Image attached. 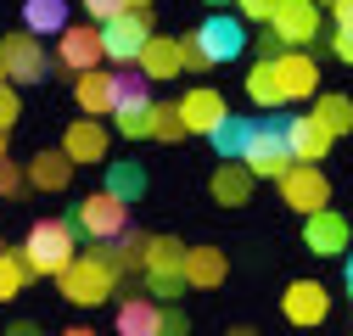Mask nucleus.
Listing matches in <instances>:
<instances>
[{
	"label": "nucleus",
	"instance_id": "f257e3e1",
	"mask_svg": "<svg viewBox=\"0 0 353 336\" xmlns=\"http://www.w3.org/2000/svg\"><path fill=\"white\" fill-rule=\"evenodd\" d=\"M79 258V230L68 224V219H39V224H28V235H23V264H28V275H62L68 264Z\"/></svg>",
	"mask_w": 353,
	"mask_h": 336
},
{
	"label": "nucleus",
	"instance_id": "f03ea898",
	"mask_svg": "<svg viewBox=\"0 0 353 336\" xmlns=\"http://www.w3.org/2000/svg\"><path fill=\"white\" fill-rule=\"evenodd\" d=\"M57 286H62V297H68L73 308H101L112 291H118V275L96 258V252H79V258L57 275Z\"/></svg>",
	"mask_w": 353,
	"mask_h": 336
},
{
	"label": "nucleus",
	"instance_id": "7ed1b4c3",
	"mask_svg": "<svg viewBox=\"0 0 353 336\" xmlns=\"http://www.w3.org/2000/svg\"><path fill=\"white\" fill-rule=\"evenodd\" d=\"M247 174L252 180H281L286 168H292V146H286V112H270L252 129V146H247Z\"/></svg>",
	"mask_w": 353,
	"mask_h": 336
},
{
	"label": "nucleus",
	"instance_id": "20e7f679",
	"mask_svg": "<svg viewBox=\"0 0 353 336\" xmlns=\"http://www.w3.org/2000/svg\"><path fill=\"white\" fill-rule=\"evenodd\" d=\"M68 224L84 235V241H118L123 230H129V207L118 202V196H107V191H96V196H84V202H73V213H68Z\"/></svg>",
	"mask_w": 353,
	"mask_h": 336
},
{
	"label": "nucleus",
	"instance_id": "39448f33",
	"mask_svg": "<svg viewBox=\"0 0 353 336\" xmlns=\"http://www.w3.org/2000/svg\"><path fill=\"white\" fill-rule=\"evenodd\" d=\"M152 23H157L152 12H123V17L101 23V51H107V62H118V67L141 62V51L152 45V34H157Z\"/></svg>",
	"mask_w": 353,
	"mask_h": 336
},
{
	"label": "nucleus",
	"instance_id": "423d86ee",
	"mask_svg": "<svg viewBox=\"0 0 353 336\" xmlns=\"http://www.w3.org/2000/svg\"><path fill=\"white\" fill-rule=\"evenodd\" d=\"M107 62V51H101V28H90V23H68L62 34H57V73H96Z\"/></svg>",
	"mask_w": 353,
	"mask_h": 336
},
{
	"label": "nucleus",
	"instance_id": "0eeeda50",
	"mask_svg": "<svg viewBox=\"0 0 353 336\" xmlns=\"http://www.w3.org/2000/svg\"><path fill=\"white\" fill-rule=\"evenodd\" d=\"M0 62H6V84H39L51 67H46V45L28 34V28H12L0 34Z\"/></svg>",
	"mask_w": 353,
	"mask_h": 336
},
{
	"label": "nucleus",
	"instance_id": "6e6552de",
	"mask_svg": "<svg viewBox=\"0 0 353 336\" xmlns=\"http://www.w3.org/2000/svg\"><path fill=\"white\" fill-rule=\"evenodd\" d=\"M281 196H286V207L292 213H320V207H331V180L320 174L314 162H292L286 174H281Z\"/></svg>",
	"mask_w": 353,
	"mask_h": 336
},
{
	"label": "nucleus",
	"instance_id": "1a4fd4ad",
	"mask_svg": "<svg viewBox=\"0 0 353 336\" xmlns=\"http://www.w3.org/2000/svg\"><path fill=\"white\" fill-rule=\"evenodd\" d=\"M196 34V45H202V56L219 67V62H236L241 51H247V28L236 23V17H225V12H213L208 23H196L191 28Z\"/></svg>",
	"mask_w": 353,
	"mask_h": 336
},
{
	"label": "nucleus",
	"instance_id": "9d476101",
	"mask_svg": "<svg viewBox=\"0 0 353 336\" xmlns=\"http://www.w3.org/2000/svg\"><path fill=\"white\" fill-rule=\"evenodd\" d=\"M281 314H286L292 325H303V330H314V325H325V314H331V291H325L320 280H292V286L281 291Z\"/></svg>",
	"mask_w": 353,
	"mask_h": 336
},
{
	"label": "nucleus",
	"instance_id": "9b49d317",
	"mask_svg": "<svg viewBox=\"0 0 353 336\" xmlns=\"http://www.w3.org/2000/svg\"><path fill=\"white\" fill-rule=\"evenodd\" d=\"M270 28L281 34L286 51H303V45H314V34H320V6L314 0H281V12L270 17Z\"/></svg>",
	"mask_w": 353,
	"mask_h": 336
},
{
	"label": "nucleus",
	"instance_id": "f8f14e48",
	"mask_svg": "<svg viewBox=\"0 0 353 336\" xmlns=\"http://www.w3.org/2000/svg\"><path fill=\"white\" fill-rule=\"evenodd\" d=\"M303 246L314 252V258H342V252H347V219L331 213V207L308 213L303 219Z\"/></svg>",
	"mask_w": 353,
	"mask_h": 336
},
{
	"label": "nucleus",
	"instance_id": "ddd939ff",
	"mask_svg": "<svg viewBox=\"0 0 353 336\" xmlns=\"http://www.w3.org/2000/svg\"><path fill=\"white\" fill-rule=\"evenodd\" d=\"M180 118H185V135H213L219 123L230 118V107H225V96H219V90L196 84V90L180 96Z\"/></svg>",
	"mask_w": 353,
	"mask_h": 336
},
{
	"label": "nucleus",
	"instance_id": "4468645a",
	"mask_svg": "<svg viewBox=\"0 0 353 336\" xmlns=\"http://www.w3.org/2000/svg\"><path fill=\"white\" fill-rule=\"evenodd\" d=\"M275 78H281L286 101H314V90H320V67H314V56H303V51L275 56Z\"/></svg>",
	"mask_w": 353,
	"mask_h": 336
},
{
	"label": "nucleus",
	"instance_id": "2eb2a0df",
	"mask_svg": "<svg viewBox=\"0 0 353 336\" xmlns=\"http://www.w3.org/2000/svg\"><path fill=\"white\" fill-rule=\"evenodd\" d=\"M286 146H292V162H314L320 168V157H331V135L314 123V112H292L286 118Z\"/></svg>",
	"mask_w": 353,
	"mask_h": 336
},
{
	"label": "nucleus",
	"instance_id": "dca6fc26",
	"mask_svg": "<svg viewBox=\"0 0 353 336\" xmlns=\"http://www.w3.org/2000/svg\"><path fill=\"white\" fill-rule=\"evenodd\" d=\"M73 101H79V112H90V118H107V112H118V90H112V67H96V73H79V78H73Z\"/></svg>",
	"mask_w": 353,
	"mask_h": 336
},
{
	"label": "nucleus",
	"instance_id": "f3484780",
	"mask_svg": "<svg viewBox=\"0 0 353 336\" xmlns=\"http://www.w3.org/2000/svg\"><path fill=\"white\" fill-rule=\"evenodd\" d=\"M107 129H101V118H79V123H68V135H62V151L73 157V168L79 162H107Z\"/></svg>",
	"mask_w": 353,
	"mask_h": 336
},
{
	"label": "nucleus",
	"instance_id": "a211bd4d",
	"mask_svg": "<svg viewBox=\"0 0 353 336\" xmlns=\"http://www.w3.org/2000/svg\"><path fill=\"white\" fill-rule=\"evenodd\" d=\"M28 185L34 191H68L73 185V157L57 146V151H46L39 146L34 157H28Z\"/></svg>",
	"mask_w": 353,
	"mask_h": 336
},
{
	"label": "nucleus",
	"instance_id": "6ab92c4d",
	"mask_svg": "<svg viewBox=\"0 0 353 336\" xmlns=\"http://www.w3.org/2000/svg\"><path fill=\"white\" fill-rule=\"evenodd\" d=\"M225 275H230V258L219 246H185V286L213 291V286H225Z\"/></svg>",
	"mask_w": 353,
	"mask_h": 336
},
{
	"label": "nucleus",
	"instance_id": "aec40b11",
	"mask_svg": "<svg viewBox=\"0 0 353 336\" xmlns=\"http://www.w3.org/2000/svg\"><path fill=\"white\" fill-rule=\"evenodd\" d=\"M118 336H163V303L123 297L118 303Z\"/></svg>",
	"mask_w": 353,
	"mask_h": 336
},
{
	"label": "nucleus",
	"instance_id": "412c9836",
	"mask_svg": "<svg viewBox=\"0 0 353 336\" xmlns=\"http://www.w3.org/2000/svg\"><path fill=\"white\" fill-rule=\"evenodd\" d=\"M146 78H180L185 73V62H180V39L174 34H152V45L141 51V62H135Z\"/></svg>",
	"mask_w": 353,
	"mask_h": 336
},
{
	"label": "nucleus",
	"instance_id": "4be33fe9",
	"mask_svg": "<svg viewBox=\"0 0 353 336\" xmlns=\"http://www.w3.org/2000/svg\"><path fill=\"white\" fill-rule=\"evenodd\" d=\"M252 129H258V118H236V112H230V118L219 123L208 140H213V151L225 157V162H241V157H247V146H252Z\"/></svg>",
	"mask_w": 353,
	"mask_h": 336
},
{
	"label": "nucleus",
	"instance_id": "5701e85b",
	"mask_svg": "<svg viewBox=\"0 0 353 336\" xmlns=\"http://www.w3.org/2000/svg\"><path fill=\"white\" fill-rule=\"evenodd\" d=\"M213 202H225V207H241L252 196V174H247V162H219L213 168V180H208Z\"/></svg>",
	"mask_w": 353,
	"mask_h": 336
},
{
	"label": "nucleus",
	"instance_id": "b1692460",
	"mask_svg": "<svg viewBox=\"0 0 353 336\" xmlns=\"http://www.w3.org/2000/svg\"><path fill=\"white\" fill-rule=\"evenodd\" d=\"M23 28H28L34 39L62 34V28H68V0H23Z\"/></svg>",
	"mask_w": 353,
	"mask_h": 336
},
{
	"label": "nucleus",
	"instance_id": "393cba45",
	"mask_svg": "<svg viewBox=\"0 0 353 336\" xmlns=\"http://www.w3.org/2000/svg\"><path fill=\"white\" fill-rule=\"evenodd\" d=\"M141 275H185V246H180V235H152Z\"/></svg>",
	"mask_w": 353,
	"mask_h": 336
},
{
	"label": "nucleus",
	"instance_id": "a878e982",
	"mask_svg": "<svg viewBox=\"0 0 353 336\" xmlns=\"http://www.w3.org/2000/svg\"><path fill=\"white\" fill-rule=\"evenodd\" d=\"M101 191L118 196L123 207L141 202V196H146V168H141V162H107V185H101Z\"/></svg>",
	"mask_w": 353,
	"mask_h": 336
},
{
	"label": "nucleus",
	"instance_id": "bb28decb",
	"mask_svg": "<svg viewBox=\"0 0 353 336\" xmlns=\"http://www.w3.org/2000/svg\"><path fill=\"white\" fill-rule=\"evenodd\" d=\"M314 123H320L331 140H336V135H347V129H353V101H347V96H336V90H331V96H314Z\"/></svg>",
	"mask_w": 353,
	"mask_h": 336
},
{
	"label": "nucleus",
	"instance_id": "cd10ccee",
	"mask_svg": "<svg viewBox=\"0 0 353 336\" xmlns=\"http://www.w3.org/2000/svg\"><path fill=\"white\" fill-rule=\"evenodd\" d=\"M247 96H252V107H286L281 78H275V62H258V67L247 73Z\"/></svg>",
	"mask_w": 353,
	"mask_h": 336
},
{
	"label": "nucleus",
	"instance_id": "c85d7f7f",
	"mask_svg": "<svg viewBox=\"0 0 353 336\" xmlns=\"http://www.w3.org/2000/svg\"><path fill=\"white\" fill-rule=\"evenodd\" d=\"M112 123H118V135H129V140H152V101H129V107H118Z\"/></svg>",
	"mask_w": 353,
	"mask_h": 336
},
{
	"label": "nucleus",
	"instance_id": "c756f323",
	"mask_svg": "<svg viewBox=\"0 0 353 336\" xmlns=\"http://www.w3.org/2000/svg\"><path fill=\"white\" fill-rule=\"evenodd\" d=\"M146 84H152V78H146L135 62H129V67H112V90H118V107H129V101H152V96H146Z\"/></svg>",
	"mask_w": 353,
	"mask_h": 336
},
{
	"label": "nucleus",
	"instance_id": "7c9ffc66",
	"mask_svg": "<svg viewBox=\"0 0 353 336\" xmlns=\"http://www.w3.org/2000/svg\"><path fill=\"white\" fill-rule=\"evenodd\" d=\"M180 135H185L180 101H152V140H180Z\"/></svg>",
	"mask_w": 353,
	"mask_h": 336
},
{
	"label": "nucleus",
	"instance_id": "2f4dec72",
	"mask_svg": "<svg viewBox=\"0 0 353 336\" xmlns=\"http://www.w3.org/2000/svg\"><path fill=\"white\" fill-rule=\"evenodd\" d=\"M23 286H28V264H23V252H0V303H12Z\"/></svg>",
	"mask_w": 353,
	"mask_h": 336
},
{
	"label": "nucleus",
	"instance_id": "473e14b6",
	"mask_svg": "<svg viewBox=\"0 0 353 336\" xmlns=\"http://www.w3.org/2000/svg\"><path fill=\"white\" fill-rule=\"evenodd\" d=\"M146 291H152V303H174L185 291V275H146Z\"/></svg>",
	"mask_w": 353,
	"mask_h": 336
},
{
	"label": "nucleus",
	"instance_id": "72a5a7b5",
	"mask_svg": "<svg viewBox=\"0 0 353 336\" xmlns=\"http://www.w3.org/2000/svg\"><path fill=\"white\" fill-rule=\"evenodd\" d=\"M23 185H28V168H17V162L6 157V162H0V202L23 196Z\"/></svg>",
	"mask_w": 353,
	"mask_h": 336
},
{
	"label": "nucleus",
	"instance_id": "f704fd0d",
	"mask_svg": "<svg viewBox=\"0 0 353 336\" xmlns=\"http://www.w3.org/2000/svg\"><path fill=\"white\" fill-rule=\"evenodd\" d=\"M17 118H23L17 90H12V84H0V135H12V129H17Z\"/></svg>",
	"mask_w": 353,
	"mask_h": 336
},
{
	"label": "nucleus",
	"instance_id": "c9c22d12",
	"mask_svg": "<svg viewBox=\"0 0 353 336\" xmlns=\"http://www.w3.org/2000/svg\"><path fill=\"white\" fill-rule=\"evenodd\" d=\"M236 12H241L247 23H270V17L281 12V0H236Z\"/></svg>",
	"mask_w": 353,
	"mask_h": 336
},
{
	"label": "nucleus",
	"instance_id": "e433bc0d",
	"mask_svg": "<svg viewBox=\"0 0 353 336\" xmlns=\"http://www.w3.org/2000/svg\"><path fill=\"white\" fill-rule=\"evenodd\" d=\"M180 62H185V73H202V67H213V62L202 56V45H196V34H180Z\"/></svg>",
	"mask_w": 353,
	"mask_h": 336
},
{
	"label": "nucleus",
	"instance_id": "4c0bfd02",
	"mask_svg": "<svg viewBox=\"0 0 353 336\" xmlns=\"http://www.w3.org/2000/svg\"><path fill=\"white\" fill-rule=\"evenodd\" d=\"M84 12H90V23H112L129 12V0H84Z\"/></svg>",
	"mask_w": 353,
	"mask_h": 336
},
{
	"label": "nucleus",
	"instance_id": "58836bf2",
	"mask_svg": "<svg viewBox=\"0 0 353 336\" xmlns=\"http://www.w3.org/2000/svg\"><path fill=\"white\" fill-rule=\"evenodd\" d=\"M275 56H286V45H281V34L263 23V28H258V62H275Z\"/></svg>",
	"mask_w": 353,
	"mask_h": 336
},
{
	"label": "nucleus",
	"instance_id": "ea45409f",
	"mask_svg": "<svg viewBox=\"0 0 353 336\" xmlns=\"http://www.w3.org/2000/svg\"><path fill=\"white\" fill-rule=\"evenodd\" d=\"M163 336H191V319H185V308H163Z\"/></svg>",
	"mask_w": 353,
	"mask_h": 336
},
{
	"label": "nucleus",
	"instance_id": "a19ab883",
	"mask_svg": "<svg viewBox=\"0 0 353 336\" xmlns=\"http://www.w3.org/2000/svg\"><path fill=\"white\" fill-rule=\"evenodd\" d=\"M331 51H336V62L353 67V28H336V34H331Z\"/></svg>",
	"mask_w": 353,
	"mask_h": 336
},
{
	"label": "nucleus",
	"instance_id": "79ce46f5",
	"mask_svg": "<svg viewBox=\"0 0 353 336\" xmlns=\"http://www.w3.org/2000/svg\"><path fill=\"white\" fill-rule=\"evenodd\" d=\"M331 17H336V28H353V0H336Z\"/></svg>",
	"mask_w": 353,
	"mask_h": 336
},
{
	"label": "nucleus",
	"instance_id": "37998d69",
	"mask_svg": "<svg viewBox=\"0 0 353 336\" xmlns=\"http://www.w3.org/2000/svg\"><path fill=\"white\" fill-rule=\"evenodd\" d=\"M0 336H39V325H34V319H17V325H6Z\"/></svg>",
	"mask_w": 353,
	"mask_h": 336
},
{
	"label": "nucleus",
	"instance_id": "c03bdc74",
	"mask_svg": "<svg viewBox=\"0 0 353 336\" xmlns=\"http://www.w3.org/2000/svg\"><path fill=\"white\" fill-rule=\"evenodd\" d=\"M342 275H347V303H353V252H347V269Z\"/></svg>",
	"mask_w": 353,
	"mask_h": 336
},
{
	"label": "nucleus",
	"instance_id": "a18cd8bd",
	"mask_svg": "<svg viewBox=\"0 0 353 336\" xmlns=\"http://www.w3.org/2000/svg\"><path fill=\"white\" fill-rule=\"evenodd\" d=\"M62 336H96V330H90V325H73V330H62Z\"/></svg>",
	"mask_w": 353,
	"mask_h": 336
},
{
	"label": "nucleus",
	"instance_id": "49530a36",
	"mask_svg": "<svg viewBox=\"0 0 353 336\" xmlns=\"http://www.w3.org/2000/svg\"><path fill=\"white\" fill-rule=\"evenodd\" d=\"M225 336H258V330H252V325H236V330H225Z\"/></svg>",
	"mask_w": 353,
	"mask_h": 336
},
{
	"label": "nucleus",
	"instance_id": "de8ad7c7",
	"mask_svg": "<svg viewBox=\"0 0 353 336\" xmlns=\"http://www.w3.org/2000/svg\"><path fill=\"white\" fill-rule=\"evenodd\" d=\"M129 12H152V0H129Z\"/></svg>",
	"mask_w": 353,
	"mask_h": 336
},
{
	"label": "nucleus",
	"instance_id": "09e8293b",
	"mask_svg": "<svg viewBox=\"0 0 353 336\" xmlns=\"http://www.w3.org/2000/svg\"><path fill=\"white\" fill-rule=\"evenodd\" d=\"M0 162H6V135H0Z\"/></svg>",
	"mask_w": 353,
	"mask_h": 336
},
{
	"label": "nucleus",
	"instance_id": "8fccbe9b",
	"mask_svg": "<svg viewBox=\"0 0 353 336\" xmlns=\"http://www.w3.org/2000/svg\"><path fill=\"white\" fill-rule=\"evenodd\" d=\"M208 6H230V0H208Z\"/></svg>",
	"mask_w": 353,
	"mask_h": 336
},
{
	"label": "nucleus",
	"instance_id": "3c124183",
	"mask_svg": "<svg viewBox=\"0 0 353 336\" xmlns=\"http://www.w3.org/2000/svg\"><path fill=\"white\" fill-rule=\"evenodd\" d=\"M314 6H336V0H314Z\"/></svg>",
	"mask_w": 353,
	"mask_h": 336
},
{
	"label": "nucleus",
	"instance_id": "603ef678",
	"mask_svg": "<svg viewBox=\"0 0 353 336\" xmlns=\"http://www.w3.org/2000/svg\"><path fill=\"white\" fill-rule=\"evenodd\" d=\"M0 84H6V62H0Z\"/></svg>",
	"mask_w": 353,
	"mask_h": 336
},
{
	"label": "nucleus",
	"instance_id": "864d4df0",
	"mask_svg": "<svg viewBox=\"0 0 353 336\" xmlns=\"http://www.w3.org/2000/svg\"><path fill=\"white\" fill-rule=\"evenodd\" d=\"M0 252H6V246H0Z\"/></svg>",
	"mask_w": 353,
	"mask_h": 336
}]
</instances>
